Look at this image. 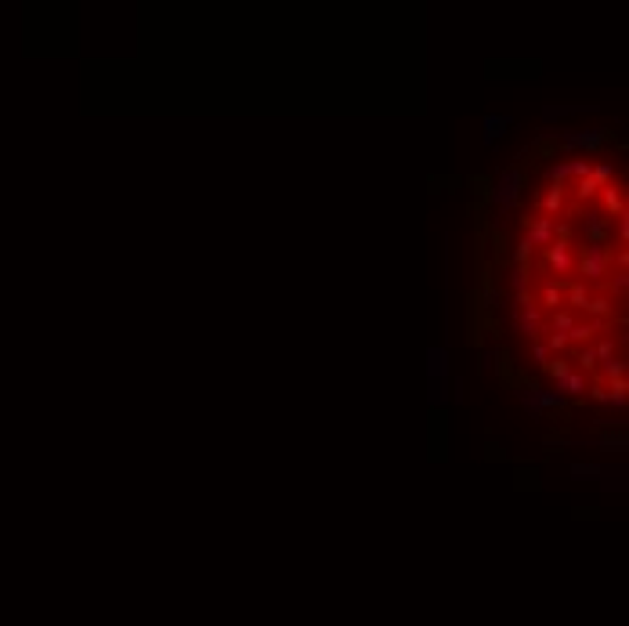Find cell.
Wrapping results in <instances>:
<instances>
[{"label": "cell", "mask_w": 629, "mask_h": 626, "mask_svg": "<svg viewBox=\"0 0 629 626\" xmlns=\"http://www.w3.org/2000/svg\"><path fill=\"white\" fill-rule=\"evenodd\" d=\"M564 301H568V308H572V311H582V308L589 304V286L575 279V283H572L568 290H564Z\"/></svg>", "instance_id": "obj_16"}, {"label": "cell", "mask_w": 629, "mask_h": 626, "mask_svg": "<svg viewBox=\"0 0 629 626\" xmlns=\"http://www.w3.org/2000/svg\"><path fill=\"white\" fill-rule=\"evenodd\" d=\"M601 199H604V214H608V217H622V214H625V196H622L618 185H604Z\"/></svg>", "instance_id": "obj_13"}, {"label": "cell", "mask_w": 629, "mask_h": 626, "mask_svg": "<svg viewBox=\"0 0 629 626\" xmlns=\"http://www.w3.org/2000/svg\"><path fill=\"white\" fill-rule=\"evenodd\" d=\"M514 326H517V333H524L528 340H539L543 337V326H546V311L531 301V304H524V308H517L514 311Z\"/></svg>", "instance_id": "obj_5"}, {"label": "cell", "mask_w": 629, "mask_h": 626, "mask_svg": "<svg viewBox=\"0 0 629 626\" xmlns=\"http://www.w3.org/2000/svg\"><path fill=\"white\" fill-rule=\"evenodd\" d=\"M521 228H524V239L531 243V250H546L553 239H557V217H521Z\"/></svg>", "instance_id": "obj_4"}, {"label": "cell", "mask_w": 629, "mask_h": 626, "mask_svg": "<svg viewBox=\"0 0 629 626\" xmlns=\"http://www.w3.org/2000/svg\"><path fill=\"white\" fill-rule=\"evenodd\" d=\"M615 254L608 243H582V254L575 257V272H579V283H601V279L611 275Z\"/></svg>", "instance_id": "obj_1"}, {"label": "cell", "mask_w": 629, "mask_h": 626, "mask_svg": "<svg viewBox=\"0 0 629 626\" xmlns=\"http://www.w3.org/2000/svg\"><path fill=\"white\" fill-rule=\"evenodd\" d=\"M596 192H601V185H596V181H593L589 174L575 181V203H589V199H593Z\"/></svg>", "instance_id": "obj_20"}, {"label": "cell", "mask_w": 629, "mask_h": 626, "mask_svg": "<svg viewBox=\"0 0 629 626\" xmlns=\"http://www.w3.org/2000/svg\"><path fill=\"white\" fill-rule=\"evenodd\" d=\"M589 174V160H564V163H550L546 167V181L550 185H564L568 178H586Z\"/></svg>", "instance_id": "obj_10"}, {"label": "cell", "mask_w": 629, "mask_h": 626, "mask_svg": "<svg viewBox=\"0 0 629 626\" xmlns=\"http://www.w3.org/2000/svg\"><path fill=\"white\" fill-rule=\"evenodd\" d=\"M543 369L550 373V377H553V381H560V377H564V373H568V369H575V366H572V359H568V355H553V359H550V362H546Z\"/></svg>", "instance_id": "obj_22"}, {"label": "cell", "mask_w": 629, "mask_h": 626, "mask_svg": "<svg viewBox=\"0 0 629 626\" xmlns=\"http://www.w3.org/2000/svg\"><path fill=\"white\" fill-rule=\"evenodd\" d=\"M481 127H485V138H481V141L492 149L499 138H507V134H510V127H517V120L507 116V112H502V116H499V112H488V116L481 120Z\"/></svg>", "instance_id": "obj_9"}, {"label": "cell", "mask_w": 629, "mask_h": 626, "mask_svg": "<svg viewBox=\"0 0 629 626\" xmlns=\"http://www.w3.org/2000/svg\"><path fill=\"white\" fill-rule=\"evenodd\" d=\"M543 261H546V272H553V275H572L575 272V243L572 239H553L543 250Z\"/></svg>", "instance_id": "obj_3"}, {"label": "cell", "mask_w": 629, "mask_h": 626, "mask_svg": "<svg viewBox=\"0 0 629 626\" xmlns=\"http://www.w3.org/2000/svg\"><path fill=\"white\" fill-rule=\"evenodd\" d=\"M560 304H564V290H560L557 283H546V286H543V301H539V308H543V311H557Z\"/></svg>", "instance_id": "obj_19"}, {"label": "cell", "mask_w": 629, "mask_h": 626, "mask_svg": "<svg viewBox=\"0 0 629 626\" xmlns=\"http://www.w3.org/2000/svg\"><path fill=\"white\" fill-rule=\"evenodd\" d=\"M510 286H514V294H528V268H521V265L510 268Z\"/></svg>", "instance_id": "obj_23"}, {"label": "cell", "mask_w": 629, "mask_h": 626, "mask_svg": "<svg viewBox=\"0 0 629 626\" xmlns=\"http://www.w3.org/2000/svg\"><path fill=\"white\" fill-rule=\"evenodd\" d=\"M427 359H430V366H427L430 388H437V381H442V388H445V373H449V352H445V348H430V352H427ZM430 398H434V395H430Z\"/></svg>", "instance_id": "obj_11"}, {"label": "cell", "mask_w": 629, "mask_h": 626, "mask_svg": "<svg viewBox=\"0 0 629 626\" xmlns=\"http://www.w3.org/2000/svg\"><path fill=\"white\" fill-rule=\"evenodd\" d=\"M608 141V127H589V131H560V145L564 149H601Z\"/></svg>", "instance_id": "obj_6"}, {"label": "cell", "mask_w": 629, "mask_h": 626, "mask_svg": "<svg viewBox=\"0 0 629 626\" xmlns=\"http://www.w3.org/2000/svg\"><path fill=\"white\" fill-rule=\"evenodd\" d=\"M564 203H568V192H564V185H550V189L539 196V210L543 217H557L564 210Z\"/></svg>", "instance_id": "obj_12"}, {"label": "cell", "mask_w": 629, "mask_h": 626, "mask_svg": "<svg viewBox=\"0 0 629 626\" xmlns=\"http://www.w3.org/2000/svg\"><path fill=\"white\" fill-rule=\"evenodd\" d=\"M531 359H536V366H546L553 355L546 352V344H543V340H536V344H531Z\"/></svg>", "instance_id": "obj_26"}, {"label": "cell", "mask_w": 629, "mask_h": 626, "mask_svg": "<svg viewBox=\"0 0 629 626\" xmlns=\"http://www.w3.org/2000/svg\"><path fill=\"white\" fill-rule=\"evenodd\" d=\"M553 391L568 402V398H586V391H589V377L586 373H579V369H568L560 381H553Z\"/></svg>", "instance_id": "obj_8"}, {"label": "cell", "mask_w": 629, "mask_h": 626, "mask_svg": "<svg viewBox=\"0 0 629 626\" xmlns=\"http://www.w3.org/2000/svg\"><path fill=\"white\" fill-rule=\"evenodd\" d=\"M608 225H611V217L604 210H586L582 221H579V232H582L586 243H604L608 239Z\"/></svg>", "instance_id": "obj_7"}, {"label": "cell", "mask_w": 629, "mask_h": 626, "mask_svg": "<svg viewBox=\"0 0 629 626\" xmlns=\"http://www.w3.org/2000/svg\"><path fill=\"white\" fill-rule=\"evenodd\" d=\"M582 311H586L589 319H596V323H608V319L615 315V301H611L608 294H604V297H589V304H586Z\"/></svg>", "instance_id": "obj_14"}, {"label": "cell", "mask_w": 629, "mask_h": 626, "mask_svg": "<svg viewBox=\"0 0 629 626\" xmlns=\"http://www.w3.org/2000/svg\"><path fill=\"white\" fill-rule=\"evenodd\" d=\"M499 304H502V294H499V286H492V283H488V286H485V308H488V311H495Z\"/></svg>", "instance_id": "obj_25"}, {"label": "cell", "mask_w": 629, "mask_h": 626, "mask_svg": "<svg viewBox=\"0 0 629 626\" xmlns=\"http://www.w3.org/2000/svg\"><path fill=\"white\" fill-rule=\"evenodd\" d=\"M601 330H608V323H596V319L575 323V326H572V333H568V344H586L589 337H596Z\"/></svg>", "instance_id": "obj_15"}, {"label": "cell", "mask_w": 629, "mask_h": 626, "mask_svg": "<svg viewBox=\"0 0 629 626\" xmlns=\"http://www.w3.org/2000/svg\"><path fill=\"white\" fill-rule=\"evenodd\" d=\"M543 344H546L550 355H564V352H568V337H564V333H550Z\"/></svg>", "instance_id": "obj_24"}, {"label": "cell", "mask_w": 629, "mask_h": 626, "mask_svg": "<svg viewBox=\"0 0 629 626\" xmlns=\"http://www.w3.org/2000/svg\"><path fill=\"white\" fill-rule=\"evenodd\" d=\"M575 323H579V319H575V311H564V308H557L553 315H550V330H553V333H564V337L572 333Z\"/></svg>", "instance_id": "obj_17"}, {"label": "cell", "mask_w": 629, "mask_h": 626, "mask_svg": "<svg viewBox=\"0 0 629 626\" xmlns=\"http://www.w3.org/2000/svg\"><path fill=\"white\" fill-rule=\"evenodd\" d=\"M625 286H629V279H625V272H618V275L611 279V290H618V294H625Z\"/></svg>", "instance_id": "obj_27"}, {"label": "cell", "mask_w": 629, "mask_h": 626, "mask_svg": "<svg viewBox=\"0 0 629 626\" xmlns=\"http://www.w3.org/2000/svg\"><path fill=\"white\" fill-rule=\"evenodd\" d=\"M593 355H596V366L618 359V344H615V337H601V340H596V344H593Z\"/></svg>", "instance_id": "obj_18"}, {"label": "cell", "mask_w": 629, "mask_h": 626, "mask_svg": "<svg viewBox=\"0 0 629 626\" xmlns=\"http://www.w3.org/2000/svg\"><path fill=\"white\" fill-rule=\"evenodd\" d=\"M572 475L575 478H582V482H593V478H601L604 475V463H572Z\"/></svg>", "instance_id": "obj_21"}, {"label": "cell", "mask_w": 629, "mask_h": 626, "mask_svg": "<svg viewBox=\"0 0 629 626\" xmlns=\"http://www.w3.org/2000/svg\"><path fill=\"white\" fill-rule=\"evenodd\" d=\"M521 189H524V174H521V167H507V170H499V178H495V192H492L495 210H499V214L514 210V203L521 199Z\"/></svg>", "instance_id": "obj_2"}]
</instances>
